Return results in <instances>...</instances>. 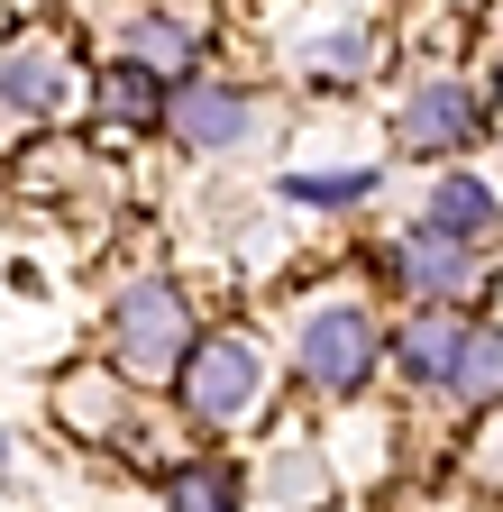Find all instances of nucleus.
Wrapping results in <instances>:
<instances>
[{
    "label": "nucleus",
    "instance_id": "6e6552de",
    "mask_svg": "<svg viewBox=\"0 0 503 512\" xmlns=\"http://www.w3.org/2000/svg\"><path fill=\"white\" fill-rule=\"evenodd\" d=\"M430 229H439V238H458V247L494 238V192H485L476 174H449V183L430 192Z\"/></svg>",
    "mask_w": 503,
    "mask_h": 512
},
{
    "label": "nucleus",
    "instance_id": "9b49d317",
    "mask_svg": "<svg viewBox=\"0 0 503 512\" xmlns=\"http://www.w3.org/2000/svg\"><path fill=\"white\" fill-rule=\"evenodd\" d=\"M46 101H55V46H28V37H19V46H10V110L28 119V110H46Z\"/></svg>",
    "mask_w": 503,
    "mask_h": 512
},
{
    "label": "nucleus",
    "instance_id": "0eeeda50",
    "mask_svg": "<svg viewBox=\"0 0 503 512\" xmlns=\"http://www.w3.org/2000/svg\"><path fill=\"white\" fill-rule=\"evenodd\" d=\"M458 348H467V320L458 311H412L403 330H394V366L439 384V375H458Z\"/></svg>",
    "mask_w": 503,
    "mask_h": 512
},
{
    "label": "nucleus",
    "instance_id": "423d86ee",
    "mask_svg": "<svg viewBox=\"0 0 503 512\" xmlns=\"http://www.w3.org/2000/svg\"><path fill=\"white\" fill-rule=\"evenodd\" d=\"M394 138H403V156H449V147H467L476 138V92H458V83L412 92L403 119H394Z\"/></svg>",
    "mask_w": 503,
    "mask_h": 512
},
{
    "label": "nucleus",
    "instance_id": "f257e3e1",
    "mask_svg": "<svg viewBox=\"0 0 503 512\" xmlns=\"http://www.w3.org/2000/svg\"><path fill=\"white\" fill-rule=\"evenodd\" d=\"M110 357H119V375H138V384H165V375H183L193 366V302H183L174 284H129L110 302Z\"/></svg>",
    "mask_w": 503,
    "mask_h": 512
},
{
    "label": "nucleus",
    "instance_id": "39448f33",
    "mask_svg": "<svg viewBox=\"0 0 503 512\" xmlns=\"http://www.w3.org/2000/svg\"><path fill=\"white\" fill-rule=\"evenodd\" d=\"M394 284L421 293V302H458V293H476V256L421 220L412 238H394Z\"/></svg>",
    "mask_w": 503,
    "mask_h": 512
},
{
    "label": "nucleus",
    "instance_id": "f03ea898",
    "mask_svg": "<svg viewBox=\"0 0 503 512\" xmlns=\"http://www.w3.org/2000/svg\"><path fill=\"white\" fill-rule=\"evenodd\" d=\"M174 384H183V412H193V421H238V412H257V394H266V357L247 339H202Z\"/></svg>",
    "mask_w": 503,
    "mask_h": 512
},
{
    "label": "nucleus",
    "instance_id": "f8f14e48",
    "mask_svg": "<svg viewBox=\"0 0 503 512\" xmlns=\"http://www.w3.org/2000/svg\"><path fill=\"white\" fill-rule=\"evenodd\" d=\"M138 64H147V74H165V83H193V37H183L174 19H147V28H138Z\"/></svg>",
    "mask_w": 503,
    "mask_h": 512
},
{
    "label": "nucleus",
    "instance_id": "4468645a",
    "mask_svg": "<svg viewBox=\"0 0 503 512\" xmlns=\"http://www.w3.org/2000/svg\"><path fill=\"white\" fill-rule=\"evenodd\" d=\"M284 192H293V202H311V211H348V202H366V192H375V174H293Z\"/></svg>",
    "mask_w": 503,
    "mask_h": 512
},
{
    "label": "nucleus",
    "instance_id": "20e7f679",
    "mask_svg": "<svg viewBox=\"0 0 503 512\" xmlns=\"http://www.w3.org/2000/svg\"><path fill=\"white\" fill-rule=\"evenodd\" d=\"M247 119H257V110H247V92H229V83H211V74H193V83L174 92V110H165V128H174L183 147H202V156L238 147Z\"/></svg>",
    "mask_w": 503,
    "mask_h": 512
},
{
    "label": "nucleus",
    "instance_id": "9d476101",
    "mask_svg": "<svg viewBox=\"0 0 503 512\" xmlns=\"http://www.w3.org/2000/svg\"><path fill=\"white\" fill-rule=\"evenodd\" d=\"M458 403H476V412H494L503 403V330H485V320H476V330H467V348H458Z\"/></svg>",
    "mask_w": 503,
    "mask_h": 512
},
{
    "label": "nucleus",
    "instance_id": "7ed1b4c3",
    "mask_svg": "<svg viewBox=\"0 0 503 512\" xmlns=\"http://www.w3.org/2000/svg\"><path fill=\"white\" fill-rule=\"evenodd\" d=\"M375 357H385V339H375V320H366L357 302L321 311V320L302 330V375L321 384V394H348V384H366Z\"/></svg>",
    "mask_w": 503,
    "mask_h": 512
},
{
    "label": "nucleus",
    "instance_id": "ddd939ff",
    "mask_svg": "<svg viewBox=\"0 0 503 512\" xmlns=\"http://www.w3.org/2000/svg\"><path fill=\"white\" fill-rule=\"evenodd\" d=\"M174 512H238V476L229 467H183L174 476Z\"/></svg>",
    "mask_w": 503,
    "mask_h": 512
},
{
    "label": "nucleus",
    "instance_id": "1a4fd4ad",
    "mask_svg": "<svg viewBox=\"0 0 503 512\" xmlns=\"http://www.w3.org/2000/svg\"><path fill=\"white\" fill-rule=\"evenodd\" d=\"M156 83H165V74H147L138 55H129V64H110V74H101V119H119V128H156V119L174 110Z\"/></svg>",
    "mask_w": 503,
    "mask_h": 512
}]
</instances>
